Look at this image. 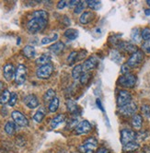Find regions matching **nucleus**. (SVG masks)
Here are the masks:
<instances>
[{
    "label": "nucleus",
    "mask_w": 150,
    "mask_h": 153,
    "mask_svg": "<svg viewBox=\"0 0 150 153\" xmlns=\"http://www.w3.org/2000/svg\"><path fill=\"white\" fill-rule=\"evenodd\" d=\"M52 72H53V65L52 64H47L44 65H41V67H39V68L36 71V75L39 79H46L52 76Z\"/></svg>",
    "instance_id": "8"
},
{
    "label": "nucleus",
    "mask_w": 150,
    "mask_h": 153,
    "mask_svg": "<svg viewBox=\"0 0 150 153\" xmlns=\"http://www.w3.org/2000/svg\"><path fill=\"white\" fill-rule=\"evenodd\" d=\"M67 5V1H65V0H61V1H59L57 4V8L58 9H64V7H66Z\"/></svg>",
    "instance_id": "45"
},
{
    "label": "nucleus",
    "mask_w": 150,
    "mask_h": 153,
    "mask_svg": "<svg viewBox=\"0 0 150 153\" xmlns=\"http://www.w3.org/2000/svg\"><path fill=\"white\" fill-rule=\"evenodd\" d=\"M67 111L73 114H77L78 111V105L77 102L72 99H68L67 101Z\"/></svg>",
    "instance_id": "22"
},
{
    "label": "nucleus",
    "mask_w": 150,
    "mask_h": 153,
    "mask_svg": "<svg viewBox=\"0 0 150 153\" xmlns=\"http://www.w3.org/2000/svg\"><path fill=\"white\" fill-rule=\"evenodd\" d=\"M78 125V121L76 118H74V119H70V121L67 125V129L73 130V129H76Z\"/></svg>",
    "instance_id": "40"
},
{
    "label": "nucleus",
    "mask_w": 150,
    "mask_h": 153,
    "mask_svg": "<svg viewBox=\"0 0 150 153\" xmlns=\"http://www.w3.org/2000/svg\"><path fill=\"white\" fill-rule=\"evenodd\" d=\"M139 148H140V145H139L138 142L132 141V142H129V143H127L126 145L123 146V152H126V153H131V152L136 151Z\"/></svg>",
    "instance_id": "18"
},
{
    "label": "nucleus",
    "mask_w": 150,
    "mask_h": 153,
    "mask_svg": "<svg viewBox=\"0 0 150 153\" xmlns=\"http://www.w3.org/2000/svg\"><path fill=\"white\" fill-rule=\"evenodd\" d=\"M48 23V19H40V18H33L30 19L27 23V30L30 33L35 34L38 32L44 30Z\"/></svg>",
    "instance_id": "1"
},
{
    "label": "nucleus",
    "mask_w": 150,
    "mask_h": 153,
    "mask_svg": "<svg viewBox=\"0 0 150 153\" xmlns=\"http://www.w3.org/2000/svg\"><path fill=\"white\" fill-rule=\"evenodd\" d=\"M97 103H98V106H99V108L102 109V106H101V102H100V100H97ZM102 110H103V109H102Z\"/></svg>",
    "instance_id": "50"
},
{
    "label": "nucleus",
    "mask_w": 150,
    "mask_h": 153,
    "mask_svg": "<svg viewBox=\"0 0 150 153\" xmlns=\"http://www.w3.org/2000/svg\"><path fill=\"white\" fill-rule=\"evenodd\" d=\"M17 101H18V94L16 92H12L11 95H10V99H9V102H8L9 106H11V107L15 106Z\"/></svg>",
    "instance_id": "41"
},
{
    "label": "nucleus",
    "mask_w": 150,
    "mask_h": 153,
    "mask_svg": "<svg viewBox=\"0 0 150 153\" xmlns=\"http://www.w3.org/2000/svg\"><path fill=\"white\" fill-rule=\"evenodd\" d=\"M141 112L146 118H150V105L143 104L141 106Z\"/></svg>",
    "instance_id": "39"
},
{
    "label": "nucleus",
    "mask_w": 150,
    "mask_h": 153,
    "mask_svg": "<svg viewBox=\"0 0 150 153\" xmlns=\"http://www.w3.org/2000/svg\"><path fill=\"white\" fill-rule=\"evenodd\" d=\"M58 153H67V152H66L65 150H61V151H59Z\"/></svg>",
    "instance_id": "52"
},
{
    "label": "nucleus",
    "mask_w": 150,
    "mask_h": 153,
    "mask_svg": "<svg viewBox=\"0 0 150 153\" xmlns=\"http://www.w3.org/2000/svg\"><path fill=\"white\" fill-rule=\"evenodd\" d=\"M11 117L13 119V122L18 126H27L29 125V120L28 118L19 111H13L11 113Z\"/></svg>",
    "instance_id": "10"
},
{
    "label": "nucleus",
    "mask_w": 150,
    "mask_h": 153,
    "mask_svg": "<svg viewBox=\"0 0 150 153\" xmlns=\"http://www.w3.org/2000/svg\"><path fill=\"white\" fill-rule=\"evenodd\" d=\"M148 137V132L146 131H141V132H139L136 136V139H140V140H144L146 139V137Z\"/></svg>",
    "instance_id": "43"
},
{
    "label": "nucleus",
    "mask_w": 150,
    "mask_h": 153,
    "mask_svg": "<svg viewBox=\"0 0 150 153\" xmlns=\"http://www.w3.org/2000/svg\"><path fill=\"white\" fill-rule=\"evenodd\" d=\"M15 74H16V68L12 64H7L4 65L3 75L7 81H11L13 79H15Z\"/></svg>",
    "instance_id": "13"
},
{
    "label": "nucleus",
    "mask_w": 150,
    "mask_h": 153,
    "mask_svg": "<svg viewBox=\"0 0 150 153\" xmlns=\"http://www.w3.org/2000/svg\"><path fill=\"white\" fill-rule=\"evenodd\" d=\"M117 47L127 53H131V56L138 50L134 45H133L132 42H120L117 45Z\"/></svg>",
    "instance_id": "14"
},
{
    "label": "nucleus",
    "mask_w": 150,
    "mask_h": 153,
    "mask_svg": "<svg viewBox=\"0 0 150 153\" xmlns=\"http://www.w3.org/2000/svg\"><path fill=\"white\" fill-rule=\"evenodd\" d=\"M64 35L68 40H75L78 37V31L76 29H68L65 31Z\"/></svg>",
    "instance_id": "28"
},
{
    "label": "nucleus",
    "mask_w": 150,
    "mask_h": 153,
    "mask_svg": "<svg viewBox=\"0 0 150 153\" xmlns=\"http://www.w3.org/2000/svg\"><path fill=\"white\" fill-rule=\"evenodd\" d=\"M86 1H79L78 4L76 6V7H75L74 9V12L76 14H79L81 12H83V10L85 9V7H86Z\"/></svg>",
    "instance_id": "37"
},
{
    "label": "nucleus",
    "mask_w": 150,
    "mask_h": 153,
    "mask_svg": "<svg viewBox=\"0 0 150 153\" xmlns=\"http://www.w3.org/2000/svg\"><path fill=\"white\" fill-rule=\"evenodd\" d=\"M27 79V68L24 65H18L16 68L15 82L18 85H22Z\"/></svg>",
    "instance_id": "9"
},
{
    "label": "nucleus",
    "mask_w": 150,
    "mask_h": 153,
    "mask_svg": "<svg viewBox=\"0 0 150 153\" xmlns=\"http://www.w3.org/2000/svg\"><path fill=\"white\" fill-rule=\"evenodd\" d=\"M4 90H5V85L2 81H0V94L3 92Z\"/></svg>",
    "instance_id": "48"
},
{
    "label": "nucleus",
    "mask_w": 150,
    "mask_h": 153,
    "mask_svg": "<svg viewBox=\"0 0 150 153\" xmlns=\"http://www.w3.org/2000/svg\"><path fill=\"white\" fill-rule=\"evenodd\" d=\"M121 72L123 73V75L130 73V68L128 67V65H127L126 64H124V65H122V69H121Z\"/></svg>",
    "instance_id": "44"
},
{
    "label": "nucleus",
    "mask_w": 150,
    "mask_h": 153,
    "mask_svg": "<svg viewBox=\"0 0 150 153\" xmlns=\"http://www.w3.org/2000/svg\"><path fill=\"white\" fill-rule=\"evenodd\" d=\"M45 114H46L45 109L44 108H40L39 110L35 113V114L33 115V120L37 123H41L42 120H44Z\"/></svg>",
    "instance_id": "26"
},
{
    "label": "nucleus",
    "mask_w": 150,
    "mask_h": 153,
    "mask_svg": "<svg viewBox=\"0 0 150 153\" xmlns=\"http://www.w3.org/2000/svg\"><path fill=\"white\" fill-rule=\"evenodd\" d=\"M50 60H51V56L48 53H44L41 54V56H39L37 59H36V65H47V64H50Z\"/></svg>",
    "instance_id": "24"
},
{
    "label": "nucleus",
    "mask_w": 150,
    "mask_h": 153,
    "mask_svg": "<svg viewBox=\"0 0 150 153\" xmlns=\"http://www.w3.org/2000/svg\"><path fill=\"white\" fill-rule=\"evenodd\" d=\"M145 14L148 17V16H150V8H146V9H145Z\"/></svg>",
    "instance_id": "49"
},
{
    "label": "nucleus",
    "mask_w": 150,
    "mask_h": 153,
    "mask_svg": "<svg viewBox=\"0 0 150 153\" xmlns=\"http://www.w3.org/2000/svg\"><path fill=\"white\" fill-rule=\"evenodd\" d=\"M143 126V116L139 114H134L132 117V126L134 129H140Z\"/></svg>",
    "instance_id": "19"
},
{
    "label": "nucleus",
    "mask_w": 150,
    "mask_h": 153,
    "mask_svg": "<svg viewBox=\"0 0 150 153\" xmlns=\"http://www.w3.org/2000/svg\"><path fill=\"white\" fill-rule=\"evenodd\" d=\"M137 105L135 102H131L130 103H128L121 108H119V114L123 116H125V117H129V116H134V114H136V112H137Z\"/></svg>",
    "instance_id": "7"
},
{
    "label": "nucleus",
    "mask_w": 150,
    "mask_h": 153,
    "mask_svg": "<svg viewBox=\"0 0 150 153\" xmlns=\"http://www.w3.org/2000/svg\"><path fill=\"white\" fill-rule=\"evenodd\" d=\"M142 51L146 53H150V40L145 41L142 45Z\"/></svg>",
    "instance_id": "42"
},
{
    "label": "nucleus",
    "mask_w": 150,
    "mask_h": 153,
    "mask_svg": "<svg viewBox=\"0 0 150 153\" xmlns=\"http://www.w3.org/2000/svg\"><path fill=\"white\" fill-rule=\"evenodd\" d=\"M136 76L135 75L132 73H128L122 75L119 79H118V85H120L123 88L126 89H133L136 84Z\"/></svg>",
    "instance_id": "2"
},
{
    "label": "nucleus",
    "mask_w": 150,
    "mask_h": 153,
    "mask_svg": "<svg viewBox=\"0 0 150 153\" xmlns=\"http://www.w3.org/2000/svg\"><path fill=\"white\" fill-rule=\"evenodd\" d=\"M22 53H23V56L29 59H31V58H33L35 56V54H36V51H35V48L33 46H31V45H27L23 48L22 50Z\"/></svg>",
    "instance_id": "21"
},
{
    "label": "nucleus",
    "mask_w": 150,
    "mask_h": 153,
    "mask_svg": "<svg viewBox=\"0 0 150 153\" xmlns=\"http://www.w3.org/2000/svg\"><path fill=\"white\" fill-rule=\"evenodd\" d=\"M98 64H99V59L97 58V56H92L89 57L82 64L83 72H89V71L95 69L96 68H97Z\"/></svg>",
    "instance_id": "11"
},
{
    "label": "nucleus",
    "mask_w": 150,
    "mask_h": 153,
    "mask_svg": "<svg viewBox=\"0 0 150 153\" xmlns=\"http://www.w3.org/2000/svg\"><path fill=\"white\" fill-rule=\"evenodd\" d=\"M23 102L30 109H35L39 106V100L35 94H29L24 97Z\"/></svg>",
    "instance_id": "15"
},
{
    "label": "nucleus",
    "mask_w": 150,
    "mask_h": 153,
    "mask_svg": "<svg viewBox=\"0 0 150 153\" xmlns=\"http://www.w3.org/2000/svg\"><path fill=\"white\" fill-rule=\"evenodd\" d=\"M18 126H17L15 124V122L13 121H8L7 122V124L5 125V131H6V133L9 136H12L15 134V132L17 131V127Z\"/></svg>",
    "instance_id": "23"
},
{
    "label": "nucleus",
    "mask_w": 150,
    "mask_h": 153,
    "mask_svg": "<svg viewBox=\"0 0 150 153\" xmlns=\"http://www.w3.org/2000/svg\"><path fill=\"white\" fill-rule=\"evenodd\" d=\"M58 38V34L57 33H53L52 34V36H48V37H44L41 39V45H48V43L56 41Z\"/></svg>",
    "instance_id": "35"
},
{
    "label": "nucleus",
    "mask_w": 150,
    "mask_h": 153,
    "mask_svg": "<svg viewBox=\"0 0 150 153\" xmlns=\"http://www.w3.org/2000/svg\"><path fill=\"white\" fill-rule=\"evenodd\" d=\"M95 18V15L93 12L91 11H85L81 14L80 18H79V22L83 25H86V24H89L90 23L91 21L94 19Z\"/></svg>",
    "instance_id": "16"
},
{
    "label": "nucleus",
    "mask_w": 150,
    "mask_h": 153,
    "mask_svg": "<svg viewBox=\"0 0 150 153\" xmlns=\"http://www.w3.org/2000/svg\"><path fill=\"white\" fill-rule=\"evenodd\" d=\"M10 95H11V93L9 92L8 90H4L3 92L0 94V104L4 105L7 102H8L10 99Z\"/></svg>",
    "instance_id": "30"
},
{
    "label": "nucleus",
    "mask_w": 150,
    "mask_h": 153,
    "mask_svg": "<svg viewBox=\"0 0 150 153\" xmlns=\"http://www.w3.org/2000/svg\"><path fill=\"white\" fill-rule=\"evenodd\" d=\"M78 52H77V51H73L72 53H69V56L67 59V64L69 65H72L75 62L78 60Z\"/></svg>",
    "instance_id": "34"
},
{
    "label": "nucleus",
    "mask_w": 150,
    "mask_h": 153,
    "mask_svg": "<svg viewBox=\"0 0 150 153\" xmlns=\"http://www.w3.org/2000/svg\"><path fill=\"white\" fill-rule=\"evenodd\" d=\"M144 59H145V53L142 50H137L127 60L126 65L130 68H135L143 63Z\"/></svg>",
    "instance_id": "4"
},
{
    "label": "nucleus",
    "mask_w": 150,
    "mask_h": 153,
    "mask_svg": "<svg viewBox=\"0 0 150 153\" xmlns=\"http://www.w3.org/2000/svg\"><path fill=\"white\" fill-rule=\"evenodd\" d=\"M64 49H65V43L63 42H56L49 48L50 52L52 53L53 54H60Z\"/></svg>",
    "instance_id": "17"
},
{
    "label": "nucleus",
    "mask_w": 150,
    "mask_h": 153,
    "mask_svg": "<svg viewBox=\"0 0 150 153\" xmlns=\"http://www.w3.org/2000/svg\"><path fill=\"white\" fill-rule=\"evenodd\" d=\"M83 73V69H82V65H75L73 70H72V78L74 79H78L80 78V76Z\"/></svg>",
    "instance_id": "29"
},
{
    "label": "nucleus",
    "mask_w": 150,
    "mask_h": 153,
    "mask_svg": "<svg viewBox=\"0 0 150 153\" xmlns=\"http://www.w3.org/2000/svg\"><path fill=\"white\" fill-rule=\"evenodd\" d=\"M132 102V95L129 91L125 90L119 91L117 94V106L118 108H121Z\"/></svg>",
    "instance_id": "5"
},
{
    "label": "nucleus",
    "mask_w": 150,
    "mask_h": 153,
    "mask_svg": "<svg viewBox=\"0 0 150 153\" xmlns=\"http://www.w3.org/2000/svg\"><path fill=\"white\" fill-rule=\"evenodd\" d=\"M92 129V126L90 123L87 120H83V121L79 122L78 126L75 129V133L77 135H83V134H88L89 133Z\"/></svg>",
    "instance_id": "12"
},
{
    "label": "nucleus",
    "mask_w": 150,
    "mask_h": 153,
    "mask_svg": "<svg viewBox=\"0 0 150 153\" xmlns=\"http://www.w3.org/2000/svg\"><path fill=\"white\" fill-rule=\"evenodd\" d=\"M49 14L45 10H35L33 13V18H40V19H48Z\"/></svg>",
    "instance_id": "32"
},
{
    "label": "nucleus",
    "mask_w": 150,
    "mask_h": 153,
    "mask_svg": "<svg viewBox=\"0 0 150 153\" xmlns=\"http://www.w3.org/2000/svg\"><path fill=\"white\" fill-rule=\"evenodd\" d=\"M55 91H53L52 89H49L46 91V92L44 93V102L45 103H50L52 100L53 98H55Z\"/></svg>",
    "instance_id": "27"
},
{
    "label": "nucleus",
    "mask_w": 150,
    "mask_h": 153,
    "mask_svg": "<svg viewBox=\"0 0 150 153\" xmlns=\"http://www.w3.org/2000/svg\"><path fill=\"white\" fill-rule=\"evenodd\" d=\"M95 153H110L109 152V149H107L106 148H100V149H98L97 150L95 151Z\"/></svg>",
    "instance_id": "46"
},
{
    "label": "nucleus",
    "mask_w": 150,
    "mask_h": 153,
    "mask_svg": "<svg viewBox=\"0 0 150 153\" xmlns=\"http://www.w3.org/2000/svg\"><path fill=\"white\" fill-rule=\"evenodd\" d=\"M131 39L135 43H139L141 42L142 37H141V31H140V30H139V28H134V29L132 30Z\"/></svg>",
    "instance_id": "25"
},
{
    "label": "nucleus",
    "mask_w": 150,
    "mask_h": 153,
    "mask_svg": "<svg viewBox=\"0 0 150 153\" xmlns=\"http://www.w3.org/2000/svg\"><path fill=\"white\" fill-rule=\"evenodd\" d=\"M137 133H135L134 130L129 128H124L121 131V143L123 146L126 145L127 143L136 140Z\"/></svg>",
    "instance_id": "6"
},
{
    "label": "nucleus",
    "mask_w": 150,
    "mask_h": 153,
    "mask_svg": "<svg viewBox=\"0 0 150 153\" xmlns=\"http://www.w3.org/2000/svg\"><path fill=\"white\" fill-rule=\"evenodd\" d=\"M78 2L79 1H77V0H72V1H69V7H76V6L78 4Z\"/></svg>",
    "instance_id": "47"
},
{
    "label": "nucleus",
    "mask_w": 150,
    "mask_h": 153,
    "mask_svg": "<svg viewBox=\"0 0 150 153\" xmlns=\"http://www.w3.org/2000/svg\"><path fill=\"white\" fill-rule=\"evenodd\" d=\"M146 4L150 7V0H146Z\"/></svg>",
    "instance_id": "51"
},
{
    "label": "nucleus",
    "mask_w": 150,
    "mask_h": 153,
    "mask_svg": "<svg viewBox=\"0 0 150 153\" xmlns=\"http://www.w3.org/2000/svg\"><path fill=\"white\" fill-rule=\"evenodd\" d=\"M87 6L92 9H98L100 6V1H97V0H87L86 1Z\"/></svg>",
    "instance_id": "36"
},
{
    "label": "nucleus",
    "mask_w": 150,
    "mask_h": 153,
    "mask_svg": "<svg viewBox=\"0 0 150 153\" xmlns=\"http://www.w3.org/2000/svg\"><path fill=\"white\" fill-rule=\"evenodd\" d=\"M58 107H59V99L57 97H55V98H53V100L49 103L48 109L51 113H55L57 111Z\"/></svg>",
    "instance_id": "31"
},
{
    "label": "nucleus",
    "mask_w": 150,
    "mask_h": 153,
    "mask_svg": "<svg viewBox=\"0 0 150 153\" xmlns=\"http://www.w3.org/2000/svg\"><path fill=\"white\" fill-rule=\"evenodd\" d=\"M91 73L90 72H83L82 75L80 76V78H79V80H80V83L85 85V84H87L89 83V79H91Z\"/></svg>",
    "instance_id": "33"
},
{
    "label": "nucleus",
    "mask_w": 150,
    "mask_h": 153,
    "mask_svg": "<svg viewBox=\"0 0 150 153\" xmlns=\"http://www.w3.org/2000/svg\"><path fill=\"white\" fill-rule=\"evenodd\" d=\"M65 120H66V114H57L56 116L53 117L52 120L51 121V127L52 129L56 128L60 124H62L63 122H65Z\"/></svg>",
    "instance_id": "20"
},
{
    "label": "nucleus",
    "mask_w": 150,
    "mask_h": 153,
    "mask_svg": "<svg viewBox=\"0 0 150 153\" xmlns=\"http://www.w3.org/2000/svg\"><path fill=\"white\" fill-rule=\"evenodd\" d=\"M141 37L144 41L150 40V28L146 27L141 30Z\"/></svg>",
    "instance_id": "38"
},
{
    "label": "nucleus",
    "mask_w": 150,
    "mask_h": 153,
    "mask_svg": "<svg viewBox=\"0 0 150 153\" xmlns=\"http://www.w3.org/2000/svg\"><path fill=\"white\" fill-rule=\"evenodd\" d=\"M98 148V140L95 137H88L84 143L78 147V150L81 153H94Z\"/></svg>",
    "instance_id": "3"
}]
</instances>
